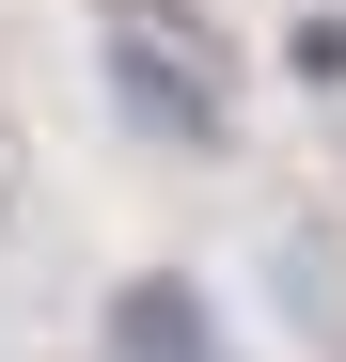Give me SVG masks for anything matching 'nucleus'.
<instances>
[{
  "mask_svg": "<svg viewBox=\"0 0 346 362\" xmlns=\"http://www.w3.org/2000/svg\"><path fill=\"white\" fill-rule=\"evenodd\" d=\"M126 362H205V315H189V284H142V299H126Z\"/></svg>",
  "mask_w": 346,
  "mask_h": 362,
  "instance_id": "nucleus-1",
  "label": "nucleus"
}]
</instances>
